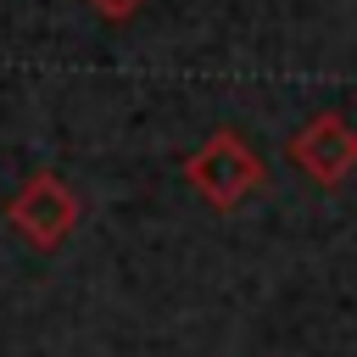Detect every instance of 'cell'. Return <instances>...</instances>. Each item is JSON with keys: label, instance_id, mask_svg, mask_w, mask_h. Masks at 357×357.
I'll use <instances>...</instances> for the list:
<instances>
[{"label": "cell", "instance_id": "6da1fadb", "mask_svg": "<svg viewBox=\"0 0 357 357\" xmlns=\"http://www.w3.org/2000/svg\"><path fill=\"white\" fill-rule=\"evenodd\" d=\"M184 178L195 184V195H201L206 206L234 212L251 190H262L268 167H262V156H257L234 128H218V134H206V139L184 156Z\"/></svg>", "mask_w": 357, "mask_h": 357}, {"label": "cell", "instance_id": "7a4b0ae2", "mask_svg": "<svg viewBox=\"0 0 357 357\" xmlns=\"http://www.w3.org/2000/svg\"><path fill=\"white\" fill-rule=\"evenodd\" d=\"M6 218H11V229H17L28 245L56 251V245L73 234V223H78V195L67 190L61 173H33V178L11 195Z\"/></svg>", "mask_w": 357, "mask_h": 357}, {"label": "cell", "instance_id": "3957f363", "mask_svg": "<svg viewBox=\"0 0 357 357\" xmlns=\"http://www.w3.org/2000/svg\"><path fill=\"white\" fill-rule=\"evenodd\" d=\"M290 162H296L312 184L335 190V184L357 167V128H351L340 112H318V117H307V123L290 134Z\"/></svg>", "mask_w": 357, "mask_h": 357}, {"label": "cell", "instance_id": "277c9868", "mask_svg": "<svg viewBox=\"0 0 357 357\" xmlns=\"http://www.w3.org/2000/svg\"><path fill=\"white\" fill-rule=\"evenodd\" d=\"M89 6H95L100 17H112V22H123V17H134L145 0H89Z\"/></svg>", "mask_w": 357, "mask_h": 357}]
</instances>
